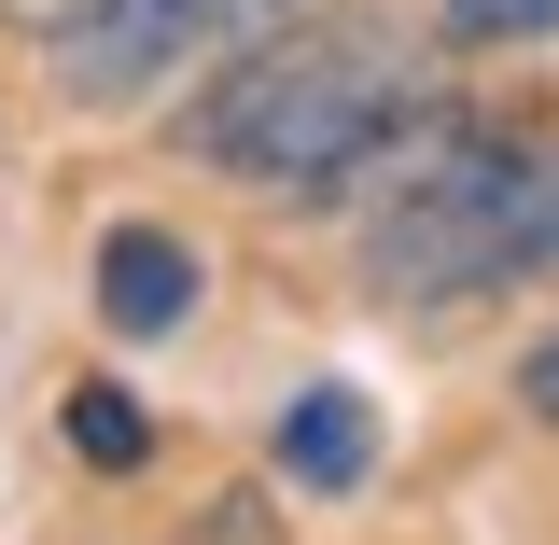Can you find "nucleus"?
<instances>
[{"label":"nucleus","instance_id":"6e6552de","mask_svg":"<svg viewBox=\"0 0 559 545\" xmlns=\"http://www.w3.org/2000/svg\"><path fill=\"white\" fill-rule=\"evenodd\" d=\"M294 0H210V43H252V28H280Z\"/></svg>","mask_w":559,"mask_h":545},{"label":"nucleus","instance_id":"39448f33","mask_svg":"<svg viewBox=\"0 0 559 545\" xmlns=\"http://www.w3.org/2000/svg\"><path fill=\"white\" fill-rule=\"evenodd\" d=\"M559 0H433V43L448 57H503V43H546Z\"/></svg>","mask_w":559,"mask_h":545},{"label":"nucleus","instance_id":"7ed1b4c3","mask_svg":"<svg viewBox=\"0 0 559 545\" xmlns=\"http://www.w3.org/2000/svg\"><path fill=\"white\" fill-rule=\"evenodd\" d=\"M84 294H98V322H112L127 349H154V336H182V322H197L210 266H197V238H168V224H112Z\"/></svg>","mask_w":559,"mask_h":545},{"label":"nucleus","instance_id":"f03ea898","mask_svg":"<svg viewBox=\"0 0 559 545\" xmlns=\"http://www.w3.org/2000/svg\"><path fill=\"white\" fill-rule=\"evenodd\" d=\"M43 43H57V84L84 112H127L154 84H182L197 57H224L210 43V0H57Z\"/></svg>","mask_w":559,"mask_h":545},{"label":"nucleus","instance_id":"0eeeda50","mask_svg":"<svg viewBox=\"0 0 559 545\" xmlns=\"http://www.w3.org/2000/svg\"><path fill=\"white\" fill-rule=\"evenodd\" d=\"M518 406H532V419H546V434H559V322H546V336H532V349H518Z\"/></svg>","mask_w":559,"mask_h":545},{"label":"nucleus","instance_id":"f257e3e1","mask_svg":"<svg viewBox=\"0 0 559 545\" xmlns=\"http://www.w3.org/2000/svg\"><path fill=\"white\" fill-rule=\"evenodd\" d=\"M433 127H448V98H419V57L349 14H280L252 43H224V70L168 112L197 168H238L280 210H364Z\"/></svg>","mask_w":559,"mask_h":545},{"label":"nucleus","instance_id":"1a4fd4ad","mask_svg":"<svg viewBox=\"0 0 559 545\" xmlns=\"http://www.w3.org/2000/svg\"><path fill=\"white\" fill-rule=\"evenodd\" d=\"M197 545H280V532L252 518V503H210V518H197Z\"/></svg>","mask_w":559,"mask_h":545},{"label":"nucleus","instance_id":"20e7f679","mask_svg":"<svg viewBox=\"0 0 559 545\" xmlns=\"http://www.w3.org/2000/svg\"><path fill=\"white\" fill-rule=\"evenodd\" d=\"M266 462H280V489H364V462H378V406H364L349 378H322V392L280 406Z\"/></svg>","mask_w":559,"mask_h":545},{"label":"nucleus","instance_id":"423d86ee","mask_svg":"<svg viewBox=\"0 0 559 545\" xmlns=\"http://www.w3.org/2000/svg\"><path fill=\"white\" fill-rule=\"evenodd\" d=\"M70 448H84L98 476H140V448H154V434H140V406L112 392V378H70Z\"/></svg>","mask_w":559,"mask_h":545}]
</instances>
